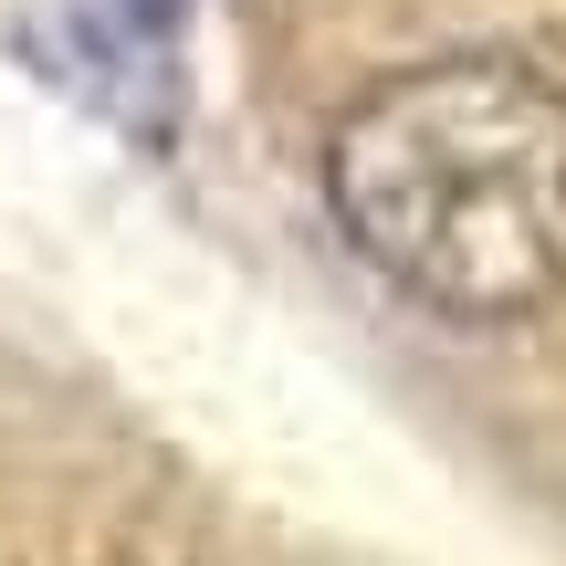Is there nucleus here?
<instances>
[{
	"label": "nucleus",
	"instance_id": "f257e3e1",
	"mask_svg": "<svg viewBox=\"0 0 566 566\" xmlns=\"http://www.w3.org/2000/svg\"><path fill=\"white\" fill-rule=\"evenodd\" d=\"M325 200L430 315H535L566 294V84L514 53L409 63L336 116Z\"/></svg>",
	"mask_w": 566,
	"mask_h": 566
}]
</instances>
